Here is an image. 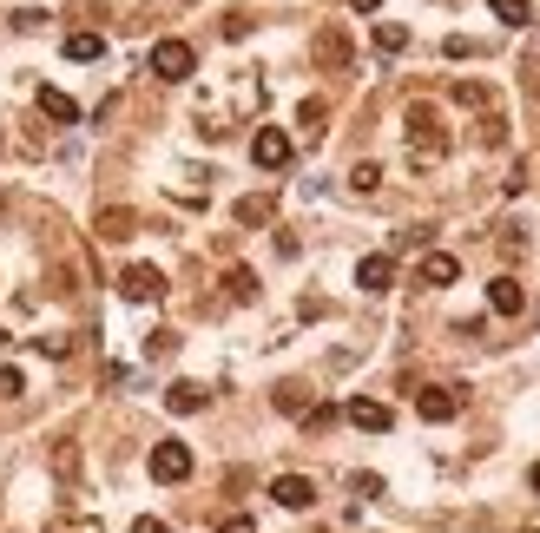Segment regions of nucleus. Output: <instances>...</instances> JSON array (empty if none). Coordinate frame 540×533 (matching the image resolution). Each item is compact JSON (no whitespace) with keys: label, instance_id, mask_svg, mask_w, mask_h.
<instances>
[{"label":"nucleus","instance_id":"nucleus-1","mask_svg":"<svg viewBox=\"0 0 540 533\" xmlns=\"http://www.w3.org/2000/svg\"><path fill=\"white\" fill-rule=\"evenodd\" d=\"M448 152V126L435 106H409V158H422V165H435V158Z\"/></svg>","mask_w":540,"mask_h":533},{"label":"nucleus","instance_id":"nucleus-2","mask_svg":"<svg viewBox=\"0 0 540 533\" xmlns=\"http://www.w3.org/2000/svg\"><path fill=\"white\" fill-rule=\"evenodd\" d=\"M119 297H126V303H159V297H165V270H159V264H126Z\"/></svg>","mask_w":540,"mask_h":533},{"label":"nucleus","instance_id":"nucleus-3","mask_svg":"<svg viewBox=\"0 0 540 533\" xmlns=\"http://www.w3.org/2000/svg\"><path fill=\"white\" fill-rule=\"evenodd\" d=\"M152 73L178 86V79H191V73H198V53H191L185 40H159V47H152Z\"/></svg>","mask_w":540,"mask_h":533},{"label":"nucleus","instance_id":"nucleus-4","mask_svg":"<svg viewBox=\"0 0 540 533\" xmlns=\"http://www.w3.org/2000/svg\"><path fill=\"white\" fill-rule=\"evenodd\" d=\"M185 474H191V448H185V441H159V448H152V481L178 487Z\"/></svg>","mask_w":540,"mask_h":533},{"label":"nucleus","instance_id":"nucleus-5","mask_svg":"<svg viewBox=\"0 0 540 533\" xmlns=\"http://www.w3.org/2000/svg\"><path fill=\"white\" fill-rule=\"evenodd\" d=\"M251 158L264 165V172H284V165H290V132H277V126H257Z\"/></svg>","mask_w":540,"mask_h":533},{"label":"nucleus","instance_id":"nucleus-6","mask_svg":"<svg viewBox=\"0 0 540 533\" xmlns=\"http://www.w3.org/2000/svg\"><path fill=\"white\" fill-rule=\"evenodd\" d=\"M270 501L290 507V514H303V507L317 501V481H310V474H277V481H270Z\"/></svg>","mask_w":540,"mask_h":533},{"label":"nucleus","instance_id":"nucleus-7","mask_svg":"<svg viewBox=\"0 0 540 533\" xmlns=\"http://www.w3.org/2000/svg\"><path fill=\"white\" fill-rule=\"evenodd\" d=\"M33 106L47 112L53 126H80V99H66L60 86H40V93H33Z\"/></svg>","mask_w":540,"mask_h":533},{"label":"nucleus","instance_id":"nucleus-8","mask_svg":"<svg viewBox=\"0 0 540 533\" xmlns=\"http://www.w3.org/2000/svg\"><path fill=\"white\" fill-rule=\"evenodd\" d=\"M343 415H350V422L363 428V435H389V428H396V415H389L382 402H363V395H356V402L343 408Z\"/></svg>","mask_w":540,"mask_h":533},{"label":"nucleus","instance_id":"nucleus-9","mask_svg":"<svg viewBox=\"0 0 540 533\" xmlns=\"http://www.w3.org/2000/svg\"><path fill=\"white\" fill-rule=\"evenodd\" d=\"M356 283H363L369 297H382V290H389V283H396V257H363V264H356Z\"/></svg>","mask_w":540,"mask_h":533},{"label":"nucleus","instance_id":"nucleus-10","mask_svg":"<svg viewBox=\"0 0 540 533\" xmlns=\"http://www.w3.org/2000/svg\"><path fill=\"white\" fill-rule=\"evenodd\" d=\"M455 408H461V389H422L415 395V415H422V422H448Z\"/></svg>","mask_w":540,"mask_h":533},{"label":"nucleus","instance_id":"nucleus-11","mask_svg":"<svg viewBox=\"0 0 540 533\" xmlns=\"http://www.w3.org/2000/svg\"><path fill=\"white\" fill-rule=\"evenodd\" d=\"M521 303H527V297H521V283H514V277H494V283H488V310H494V316H521Z\"/></svg>","mask_w":540,"mask_h":533},{"label":"nucleus","instance_id":"nucleus-12","mask_svg":"<svg viewBox=\"0 0 540 533\" xmlns=\"http://www.w3.org/2000/svg\"><path fill=\"white\" fill-rule=\"evenodd\" d=\"M455 277H461V264H455L448 251H429V257H422V283H435V290H442V283H455Z\"/></svg>","mask_w":540,"mask_h":533},{"label":"nucleus","instance_id":"nucleus-13","mask_svg":"<svg viewBox=\"0 0 540 533\" xmlns=\"http://www.w3.org/2000/svg\"><path fill=\"white\" fill-rule=\"evenodd\" d=\"M132 231H139V218H132V211H119V204H112V211H99V237H112V244H126Z\"/></svg>","mask_w":540,"mask_h":533},{"label":"nucleus","instance_id":"nucleus-14","mask_svg":"<svg viewBox=\"0 0 540 533\" xmlns=\"http://www.w3.org/2000/svg\"><path fill=\"white\" fill-rule=\"evenodd\" d=\"M165 408H172V415H198V408H205V389H198V382H172Z\"/></svg>","mask_w":540,"mask_h":533},{"label":"nucleus","instance_id":"nucleus-15","mask_svg":"<svg viewBox=\"0 0 540 533\" xmlns=\"http://www.w3.org/2000/svg\"><path fill=\"white\" fill-rule=\"evenodd\" d=\"M60 47H66V60H99V53H106V40H99V33H66Z\"/></svg>","mask_w":540,"mask_h":533},{"label":"nucleus","instance_id":"nucleus-16","mask_svg":"<svg viewBox=\"0 0 540 533\" xmlns=\"http://www.w3.org/2000/svg\"><path fill=\"white\" fill-rule=\"evenodd\" d=\"M494 7V20H501V27H527V20H534V7H527V0H488Z\"/></svg>","mask_w":540,"mask_h":533},{"label":"nucleus","instance_id":"nucleus-17","mask_svg":"<svg viewBox=\"0 0 540 533\" xmlns=\"http://www.w3.org/2000/svg\"><path fill=\"white\" fill-rule=\"evenodd\" d=\"M317 60H323V66H350V40H343V33H323V40H317Z\"/></svg>","mask_w":540,"mask_h":533},{"label":"nucleus","instance_id":"nucleus-18","mask_svg":"<svg viewBox=\"0 0 540 533\" xmlns=\"http://www.w3.org/2000/svg\"><path fill=\"white\" fill-rule=\"evenodd\" d=\"M323 119H330V106H323V99H303V106H297V126L310 132V139H323Z\"/></svg>","mask_w":540,"mask_h":533},{"label":"nucleus","instance_id":"nucleus-19","mask_svg":"<svg viewBox=\"0 0 540 533\" xmlns=\"http://www.w3.org/2000/svg\"><path fill=\"white\" fill-rule=\"evenodd\" d=\"M409 47V27H402V20H382L376 27V53H402Z\"/></svg>","mask_w":540,"mask_h":533},{"label":"nucleus","instance_id":"nucleus-20","mask_svg":"<svg viewBox=\"0 0 540 533\" xmlns=\"http://www.w3.org/2000/svg\"><path fill=\"white\" fill-rule=\"evenodd\" d=\"M224 290H231V297H238V303H251V297H257V277H251V270L238 264V270H224Z\"/></svg>","mask_w":540,"mask_h":533},{"label":"nucleus","instance_id":"nucleus-21","mask_svg":"<svg viewBox=\"0 0 540 533\" xmlns=\"http://www.w3.org/2000/svg\"><path fill=\"white\" fill-rule=\"evenodd\" d=\"M238 224H270V198H244L238 204Z\"/></svg>","mask_w":540,"mask_h":533},{"label":"nucleus","instance_id":"nucleus-22","mask_svg":"<svg viewBox=\"0 0 540 533\" xmlns=\"http://www.w3.org/2000/svg\"><path fill=\"white\" fill-rule=\"evenodd\" d=\"M350 185H356V191H376V185H382V165H369V158H363V165L350 172Z\"/></svg>","mask_w":540,"mask_h":533},{"label":"nucleus","instance_id":"nucleus-23","mask_svg":"<svg viewBox=\"0 0 540 533\" xmlns=\"http://www.w3.org/2000/svg\"><path fill=\"white\" fill-rule=\"evenodd\" d=\"M455 99H461V106H488V86H481V79H461Z\"/></svg>","mask_w":540,"mask_h":533},{"label":"nucleus","instance_id":"nucleus-24","mask_svg":"<svg viewBox=\"0 0 540 533\" xmlns=\"http://www.w3.org/2000/svg\"><path fill=\"white\" fill-rule=\"evenodd\" d=\"M0 395H27V376L20 369H0Z\"/></svg>","mask_w":540,"mask_h":533},{"label":"nucleus","instance_id":"nucleus-25","mask_svg":"<svg viewBox=\"0 0 540 533\" xmlns=\"http://www.w3.org/2000/svg\"><path fill=\"white\" fill-rule=\"evenodd\" d=\"M277 408H284V415H297V408H303V389H297V382H290V389H277Z\"/></svg>","mask_w":540,"mask_h":533},{"label":"nucleus","instance_id":"nucleus-26","mask_svg":"<svg viewBox=\"0 0 540 533\" xmlns=\"http://www.w3.org/2000/svg\"><path fill=\"white\" fill-rule=\"evenodd\" d=\"M218 533H257V520L251 514H231V520H218Z\"/></svg>","mask_w":540,"mask_h":533},{"label":"nucleus","instance_id":"nucleus-27","mask_svg":"<svg viewBox=\"0 0 540 533\" xmlns=\"http://www.w3.org/2000/svg\"><path fill=\"white\" fill-rule=\"evenodd\" d=\"M132 533H172V527H165V520H152V514H145V520H132Z\"/></svg>","mask_w":540,"mask_h":533},{"label":"nucleus","instance_id":"nucleus-28","mask_svg":"<svg viewBox=\"0 0 540 533\" xmlns=\"http://www.w3.org/2000/svg\"><path fill=\"white\" fill-rule=\"evenodd\" d=\"M350 7H356V14H376V7H382V0H350Z\"/></svg>","mask_w":540,"mask_h":533},{"label":"nucleus","instance_id":"nucleus-29","mask_svg":"<svg viewBox=\"0 0 540 533\" xmlns=\"http://www.w3.org/2000/svg\"><path fill=\"white\" fill-rule=\"evenodd\" d=\"M527 487H534V494H540V461H534V474H527Z\"/></svg>","mask_w":540,"mask_h":533},{"label":"nucleus","instance_id":"nucleus-30","mask_svg":"<svg viewBox=\"0 0 540 533\" xmlns=\"http://www.w3.org/2000/svg\"><path fill=\"white\" fill-rule=\"evenodd\" d=\"M521 533H540V527H521Z\"/></svg>","mask_w":540,"mask_h":533}]
</instances>
